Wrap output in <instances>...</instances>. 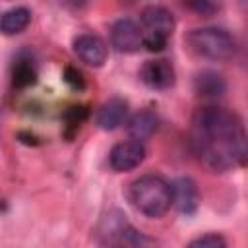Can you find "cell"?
<instances>
[{
  "label": "cell",
  "mask_w": 248,
  "mask_h": 248,
  "mask_svg": "<svg viewBox=\"0 0 248 248\" xmlns=\"http://www.w3.org/2000/svg\"><path fill=\"white\" fill-rule=\"evenodd\" d=\"M192 141L198 157L215 172L246 161V132L238 114L221 107H202L192 118Z\"/></svg>",
  "instance_id": "cell-1"
},
{
  "label": "cell",
  "mask_w": 248,
  "mask_h": 248,
  "mask_svg": "<svg viewBox=\"0 0 248 248\" xmlns=\"http://www.w3.org/2000/svg\"><path fill=\"white\" fill-rule=\"evenodd\" d=\"M74 52L78 54V58L81 62H85L87 66H93V68H101L108 56V48H107L105 41L93 33L78 35L74 39Z\"/></svg>",
  "instance_id": "cell-7"
},
{
  "label": "cell",
  "mask_w": 248,
  "mask_h": 248,
  "mask_svg": "<svg viewBox=\"0 0 248 248\" xmlns=\"http://www.w3.org/2000/svg\"><path fill=\"white\" fill-rule=\"evenodd\" d=\"M12 78H14V85H16V87H29V85H33V83L37 81V70H35V66L31 64V60L19 58V60L14 64Z\"/></svg>",
  "instance_id": "cell-14"
},
{
  "label": "cell",
  "mask_w": 248,
  "mask_h": 248,
  "mask_svg": "<svg viewBox=\"0 0 248 248\" xmlns=\"http://www.w3.org/2000/svg\"><path fill=\"white\" fill-rule=\"evenodd\" d=\"M145 159V147L140 141L128 140L116 143L108 153V165L114 172H128L141 165Z\"/></svg>",
  "instance_id": "cell-5"
},
{
  "label": "cell",
  "mask_w": 248,
  "mask_h": 248,
  "mask_svg": "<svg viewBox=\"0 0 248 248\" xmlns=\"http://www.w3.org/2000/svg\"><path fill=\"white\" fill-rule=\"evenodd\" d=\"M128 200L145 217L159 219L172 205L170 184L159 174H143L130 184Z\"/></svg>",
  "instance_id": "cell-2"
},
{
  "label": "cell",
  "mask_w": 248,
  "mask_h": 248,
  "mask_svg": "<svg viewBox=\"0 0 248 248\" xmlns=\"http://www.w3.org/2000/svg\"><path fill=\"white\" fill-rule=\"evenodd\" d=\"M31 21V10L25 6H16L2 14L0 17V33L4 35H17L21 33Z\"/></svg>",
  "instance_id": "cell-13"
},
{
  "label": "cell",
  "mask_w": 248,
  "mask_h": 248,
  "mask_svg": "<svg viewBox=\"0 0 248 248\" xmlns=\"http://www.w3.org/2000/svg\"><path fill=\"white\" fill-rule=\"evenodd\" d=\"M170 198H172V205L180 213H186V215L198 211L200 202H202L198 184L190 176H180L170 184Z\"/></svg>",
  "instance_id": "cell-8"
},
{
  "label": "cell",
  "mask_w": 248,
  "mask_h": 248,
  "mask_svg": "<svg viewBox=\"0 0 248 248\" xmlns=\"http://www.w3.org/2000/svg\"><path fill=\"white\" fill-rule=\"evenodd\" d=\"M141 25L147 33H143V45L147 50L157 52L167 46L169 37L174 29L172 14L163 6H145L141 10Z\"/></svg>",
  "instance_id": "cell-4"
},
{
  "label": "cell",
  "mask_w": 248,
  "mask_h": 248,
  "mask_svg": "<svg viewBox=\"0 0 248 248\" xmlns=\"http://www.w3.org/2000/svg\"><path fill=\"white\" fill-rule=\"evenodd\" d=\"M140 79L151 89H169L174 85L176 74L169 60L157 58V60H147L140 68Z\"/></svg>",
  "instance_id": "cell-9"
},
{
  "label": "cell",
  "mask_w": 248,
  "mask_h": 248,
  "mask_svg": "<svg viewBox=\"0 0 248 248\" xmlns=\"http://www.w3.org/2000/svg\"><path fill=\"white\" fill-rule=\"evenodd\" d=\"M196 93L202 97H221L227 91V81L221 74L213 70H203L194 79Z\"/></svg>",
  "instance_id": "cell-12"
},
{
  "label": "cell",
  "mask_w": 248,
  "mask_h": 248,
  "mask_svg": "<svg viewBox=\"0 0 248 248\" xmlns=\"http://www.w3.org/2000/svg\"><path fill=\"white\" fill-rule=\"evenodd\" d=\"M186 248H227V240L221 236V234H203V236H198L194 238Z\"/></svg>",
  "instance_id": "cell-15"
},
{
  "label": "cell",
  "mask_w": 248,
  "mask_h": 248,
  "mask_svg": "<svg viewBox=\"0 0 248 248\" xmlns=\"http://www.w3.org/2000/svg\"><path fill=\"white\" fill-rule=\"evenodd\" d=\"M157 126H159V118L155 116V112L151 110H138L130 120H128V134L134 141H143V140H149L155 132H157Z\"/></svg>",
  "instance_id": "cell-11"
},
{
  "label": "cell",
  "mask_w": 248,
  "mask_h": 248,
  "mask_svg": "<svg viewBox=\"0 0 248 248\" xmlns=\"http://www.w3.org/2000/svg\"><path fill=\"white\" fill-rule=\"evenodd\" d=\"M110 43L118 52H136L143 45V31L134 19L122 17L110 29Z\"/></svg>",
  "instance_id": "cell-6"
},
{
  "label": "cell",
  "mask_w": 248,
  "mask_h": 248,
  "mask_svg": "<svg viewBox=\"0 0 248 248\" xmlns=\"http://www.w3.org/2000/svg\"><path fill=\"white\" fill-rule=\"evenodd\" d=\"M186 8H190V10H194L202 16H211L217 10V6L211 4V2H190V4H186Z\"/></svg>",
  "instance_id": "cell-17"
},
{
  "label": "cell",
  "mask_w": 248,
  "mask_h": 248,
  "mask_svg": "<svg viewBox=\"0 0 248 248\" xmlns=\"http://www.w3.org/2000/svg\"><path fill=\"white\" fill-rule=\"evenodd\" d=\"M126 112H128V103L120 97H112L99 108L97 124L103 130H114L124 122Z\"/></svg>",
  "instance_id": "cell-10"
},
{
  "label": "cell",
  "mask_w": 248,
  "mask_h": 248,
  "mask_svg": "<svg viewBox=\"0 0 248 248\" xmlns=\"http://www.w3.org/2000/svg\"><path fill=\"white\" fill-rule=\"evenodd\" d=\"M186 43L192 52H196L202 58L225 62L231 60L236 52V41L234 37L221 29V27H200L192 29L186 35Z\"/></svg>",
  "instance_id": "cell-3"
},
{
  "label": "cell",
  "mask_w": 248,
  "mask_h": 248,
  "mask_svg": "<svg viewBox=\"0 0 248 248\" xmlns=\"http://www.w3.org/2000/svg\"><path fill=\"white\" fill-rule=\"evenodd\" d=\"M64 78H66V81H68V83H70L74 89H81V87H83V78H81V72H78L76 68H66Z\"/></svg>",
  "instance_id": "cell-16"
}]
</instances>
